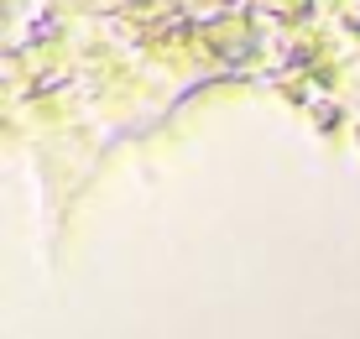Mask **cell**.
Wrapping results in <instances>:
<instances>
[{"mask_svg": "<svg viewBox=\"0 0 360 339\" xmlns=\"http://www.w3.org/2000/svg\"><path fill=\"white\" fill-rule=\"evenodd\" d=\"M314 120L319 125H334V105H314Z\"/></svg>", "mask_w": 360, "mask_h": 339, "instance_id": "1", "label": "cell"}]
</instances>
